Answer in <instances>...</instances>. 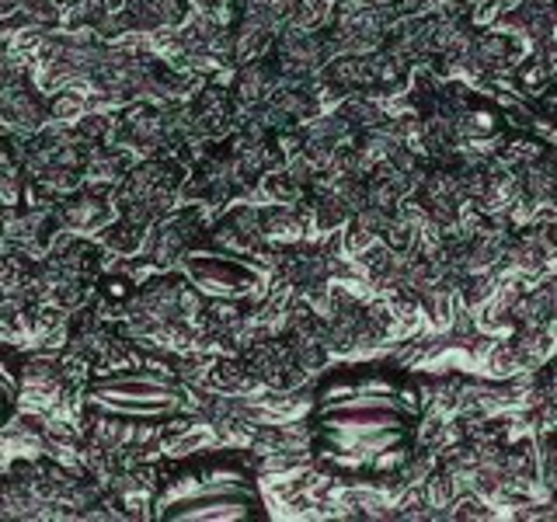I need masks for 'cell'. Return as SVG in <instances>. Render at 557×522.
<instances>
[{"instance_id": "6da1fadb", "label": "cell", "mask_w": 557, "mask_h": 522, "mask_svg": "<svg viewBox=\"0 0 557 522\" xmlns=\"http://www.w3.org/2000/svg\"><path fill=\"white\" fill-rule=\"evenodd\" d=\"M255 515H261V495L234 467L185 474L157 501L161 522H248Z\"/></svg>"}, {"instance_id": "3957f363", "label": "cell", "mask_w": 557, "mask_h": 522, "mask_svg": "<svg viewBox=\"0 0 557 522\" xmlns=\"http://www.w3.org/2000/svg\"><path fill=\"white\" fill-rule=\"evenodd\" d=\"M408 408L394 394H356L327 400L321 408V425L327 435H362L383 428H405Z\"/></svg>"}, {"instance_id": "5b68a950", "label": "cell", "mask_w": 557, "mask_h": 522, "mask_svg": "<svg viewBox=\"0 0 557 522\" xmlns=\"http://www.w3.org/2000/svg\"><path fill=\"white\" fill-rule=\"evenodd\" d=\"M11 400H14V380L8 373V365L0 362V425L8 422V414H11Z\"/></svg>"}, {"instance_id": "7a4b0ae2", "label": "cell", "mask_w": 557, "mask_h": 522, "mask_svg": "<svg viewBox=\"0 0 557 522\" xmlns=\"http://www.w3.org/2000/svg\"><path fill=\"white\" fill-rule=\"evenodd\" d=\"M182 387L157 370H122L104 373L87 383V405L101 414L126 418V422H168L182 408Z\"/></svg>"}, {"instance_id": "277c9868", "label": "cell", "mask_w": 557, "mask_h": 522, "mask_svg": "<svg viewBox=\"0 0 557 522\" xmlns=\"http://www.w3.org/2000/svg\"><path fill=\"white\" fill-rule=\"evenodd\" d=\"M199 289L206 293H220V296H234L255 286V272L244 269L240 261H226V258H202L191 265Z\"/></svg>"}]
</instances>
